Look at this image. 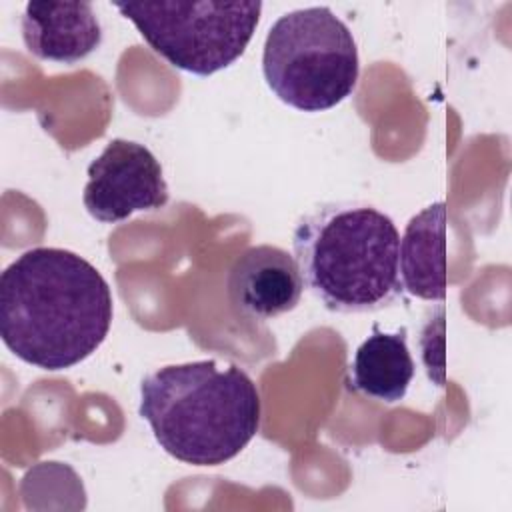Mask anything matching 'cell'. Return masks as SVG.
<instances>
[{
    "instance_id": "cell-9",
    "label": "cell",
    "mask_w": 512,
    "mask_h": 512,
    "mask_svg": "<svg viewBox=\"0 0 512 512\" xmlns=\"http://www.w3.org/2000/svg\"><path fill=\"white\" fill-rule=\"evenodd\" d=\"M446 220L448 206L438 200L414 214L400 238V280L404 290L442 304L446 298Z\"/></svg>"
},
{
    "instance_id": "cell-6",
    "label": "cell",
    "mask_w": 512,
    "mask_h": 512,
    "mask_svg": "<svg viewBox=\"0 0 512 512\" xmlns=\"http://www.w3.org/2000/svg\"><path fill=\"white\" fill-rule=\"evenodd\" d=\"M82 202L88 214L116 224L134 212L166 206L170 194L158 158L140 142L114 138L88 164Z\"/></svg>"
},
{
    "instance_id": "cell-7",
    "label": "cell",
    "mask_w": 512,
    "mask_h": 512,
    "mask_svg": "<svg viewBox=\"0 0 512 512\" xmlns=\"http://www.w3.org/2000/svg\"><path fill=\"white\" fill-rule=\"evenodd\" d=\"M300 268L286 250L272 244L246 248L228 272V298L248 320H272L294 310L302 298Z\"/></svg>"
},
{
    "instance_id": "cell-10",
    "label": "cell",
    "mask_w": 512,
    "mask_h": 512,
    "mask_svg": "<svg viewBox=\"0 0 512 512\" xmlns=\"http://www.w3.org/2000/svg\"><path fill=\"white\" fill-rule=\"evenodd\" d=\"M414 360L408 350V330L382 332L372 324V334L356 348L348 368V388L384 404L400 402L414 378Z\"/></svg>"
},
{
    "instance_id": "cell-2",
    "label": "cell",
    "mask_w": 512,
    "mask_h": 512,
    "mask_svg": "<svg viewBox=\"0 0 512 512\" xmlns=\"http://www.w3.org/2000/svg\"><path fill=\"white\" fill-rule=\"evenodd\" d=\"M138 412L166 454L192 466H218L256 436L260 392L234 364H168L144 376Z\"/></svg>"
},
{
    "instance_id": "cell-5",
    "label": "cell",
    "mask_w": 512,
    "mask_h": 512,
    "mask_svg": "<svg viewBox=\"0 0 512 512\" xmlns=\"http://www.w3.org/2000/svg\"><path fill=\"white\" fill-rule=\"evenodd\" d=\"M144 42L174 68L210 76L234 64L250 44L262 14L258 0L114 2Z\"/></svg>"
},
{
    "instance_id": "cell-1",
    "label": "cell",
    "mask_w": 512,
    "mask_h": 512,
    "mask_svg": "<svg viewBox=\"0 0 512 512\" xmlns=\"http://www.w3.org/2000/svg\"><path fill=\"white\" fill-rule=\"evenodd\" d=\"M114 300L104 276L80 254L38 246L0 274V336L26 364L58 372L106 340Z\"/></svg>"
},
{
    "instance_id": "cell-8",
    "label": "cell",
    "mask_w": 512,
    "mask_h": 512,
    "mask_svg": "<svg viewBox=\"0 0 512 512\" xmlns=\"http://www.w3.org/2000/svg\"><path fill=\"white\" fill-rule=\"evenodd\" d=\"M20 28L32 56L66 66L102 44V26L90 2H28Z\"/></svg>"
},
{
    "instance_id": "cell-3",
    "label": "cell",
    "mask_w": 512,
    "mask_h": 512,
    "mask_svg": "<svg viewBox=\"0 0 512 512\" xmlns=\"http://www.w3.org/2000/svg\"><path fill=\"white\" fill-rule=\"evenodd\" d=\"M292 250L304 286L332 312H376L404 292L400 234L394 220L372 204L314 206L298 218Z\"/></svg>"
},
{
    "instance_id": "cell-4",
    "label": "cell",
    "mask_w": 512,
    "mask_h": 512,
    "mask_svg": "<svg viewBox=\"0 0 512 512\" xmlns=\"http://www.w3.org/2000/svg\"><path fill=\"white\" fill-rule=\"evenodd\" d=\"M262 72L284 104L302 112L330 110L356 88V40L328 6L286 12L266 34Z\"/></svg>"
}]
</instances>
